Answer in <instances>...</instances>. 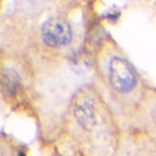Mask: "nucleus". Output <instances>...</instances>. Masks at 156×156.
Listing matches in <instances>:
<instances>
[{"label": "nucleus", "instance_id": "f257e3e1", "mask_svg": "<svg viewBox=\"0 0 156 156\" xmlns=\"http://www.w3.org/2000/svg\"><path fill=\"white\" fill-rule=\"evenodd\" d=\"M123 128L96 83H86L71 95L62 114V154L115 155L121 152Z\"/></svg>", "mask_w": 156, "mask_h": 156}, {"label": "nucleus", "instance_id": "f03ea898", "mask_svg": "<svg viewBox=\"0 0 156 156\" xmlns=\"http://www.w3.org/2000/svg\"><path fill=\"white\" fill-rule=\"evenodd\" d=\"M91 61L97 86L123 125L138 108L150 84L108 35L94 48Z\"/></svg>", "mask_w": 156, "mask_h": 156}, {"label": "nucleus", "instance_id": "7ed1b4c3", "mask_svg": "<svg viewBox=\"0 0 156 156\" xmlns=\"http://www.w3.org/2000/svg\"><path fill=\"white\" fill-rule=\"evenodd\" d=\"M123 138L132 139L145 151L156 154V89L148 86L143 99L122 125Z\"/></svg>", "mask_w": 156, "mask_h": 156}, {"label": "nucleus", "instance_id": "20e7f679", "mask_svg": "<svg viewBox=\"0 0 156 156\" xmlns=\"http://www.w3.org/2000/svg\"><path fill=\"white\" fill-rule=\"evenodd\" d=\"M1 83L9 95H16L22 89V78L20 73L13 68H5L1 76Z\"/></svg>", "mask_w": 156, "mask_h": 156}]
</instances>
